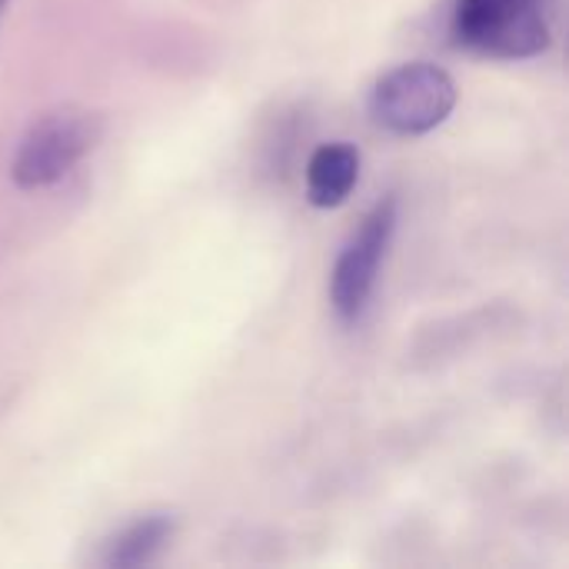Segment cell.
<instances>
[{"instance_id":"obj_1","label":"cell","mask_w":569,"mask_h":569,"mask_svg":"<svg viewBox=\"0 0 569 569\" xmlns=\"http://www.w3.org/2000/svg\"><path fill=\"white\" fill-rule=\"evenodd\" d=\"M557 0H457L450 37L490 60H530L553 43Z\"/></svg>"},{"instance_id":"obj_2","label":"cell","mask_w":569,"mask_h":569,"mask_svg":"<svg viewBox=\"0 0 569 569\" xmlns=\"http://www.w3.org/2000/svg\"><path fill=\"white\" fill-rule=\"evenodd\" d=\"M103 123L90 110L60 107L30 123L20 137L10 177L20 190H43L60 183L100 140Z\"/></svg>"},{"instance_id":"obj_3","label":"cell","mask_w":569,"mask_h":569,"mask_svg":"<svg viewBox=\"0 0 569 569\" xmlns=\"http://www.w3.org/2000/svg\"><path fill=\"white\" fill-rule=\"evenodd\" d=\"M457 107V80L427 60L393 67L373 83L370 113L397 137H423L437 130Z\"/></svg>"},{"instance_id":"obj_4","label":"cell","mask_w":569,"mask_h":569,"mask_svg":"<svg viewBox=\"0 0 569 569\" xmlns=\"http://www.w3.org/2000/svg\"><path fill=\"white\" fill-rule=\"evenodd\" d=\"M393 233H397V200L387 197L360 220V227L340 250L333 273H330V303L340 323L353 327L363 320L373 300L377 280H380L387 250L393 243Z\"/></svg>"},{"instance_id":"obj_5","label":"cell","mask_w":569,"mask_h":569,"mask_svg":"<svg viewBox=\"0 0 569 569\" xmlns=\"http://www.w3.org/2000/svg\"><path fill=\"white\" fill-rule=\"evenodd\" d=\"M173 537H177V517L173 513H167V510L143 513L103 543L100 563L110 569L147 567L170 547Z\"/></svg>"},{"instance_id":"obj_6","label":"cell","mask_w":569,"mask_h":569,"mask_svg":"<svg viewBox=\"0 0 569 569\" xmlns=\"http://www.w3.org/2000/svg\"><path fill=\"white\" fill-rule=\"evenodd\" d=\"M360 180V150L353 143H323L307 160V200L320 210L340 207Z\"/></svg>"},{"instance_id":"obj_7","label":"cell","mask_w":569,"mask_h":569,"mask_svg":"<svg viewBox=\"0 0 569 569\" xmlns=\"http://www.w3.org/2000/svg\"><path fill=\"white\" fill-rule=\"evenodd\" d=\"M7 3H10V0H0V20H3V10H7Z\"/></svg>"}]
</instances>
